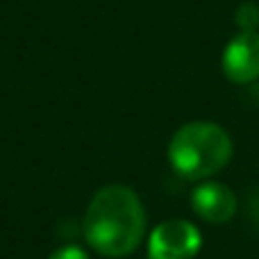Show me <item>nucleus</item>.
Returning a JSON list of instances; mask_svg holds the SVG:
<instances>
[{"mask_svg":"<svg viewBox=\"0 0 259 259\" xmlns=\"http://www.w3.org/2000/svg\"><path fill=\"white\" fill-rule=\"evenodd\" d=\"M223 73L234 84H250L259 77V32H237L221 59Z\"/></svg>","mask_w":259,"mask_h":259,"instance_id":"obj_4","label":"nucleus"},{"mask_svg":"<svg viewBox=\"0 0 259 259\" xmlns=\"http://www.w3.org/2000/svg\"><path fill=\"white\" fill-rule=\"evenodd\" d=\"M146 232V211L132 189L123 184L103 187L89 202L84 237L105 257H125L139 248Z\"/></svg>","mask_w":259,"mask_h":259,"instance_id":"obj_1","label":"nucleus"},{"mask_svg":"<svg viewBox=\"0 0 259 259\" xmlns=\"http://www.w3.org/2000/svg\"><path fill=\"white\" fill-rule=\"evenodd\" d=\"M248 216H250L252 225H255V228L259 230V191H257V193H252L250 205H248Z\"/></svg>","mask_w":259,"mask_h":259,"instance_id":"obj_8","label":"nucleus"},{"mask_svg":"<svg viewBox=\"0 0 259 259\" xmlns=\"http://www.w3.org/2000/svg\"><path fill=\"white\" fill-rule=\"evenodd\" d=\"M232 157V139L209 121L187 123L168 143V161L187 180H207L223 170Z\"/></svg>","mask_w":259,"mask_h":259,"instance_id":"obj_2","label":"nucleus"},{"mask_svg":"<svg viewBox=\"0 0 259 259\" xmlns=\"http://www.w3.org/2000/svg\"><path fill=\"white\" fill-rule=\"evenodd\" d=\"M48 259H89V257L77 246H64V248H59V250H55Z\"/></svg>","mask_w":259,"mask_h":259,"instance_id":"obj_7","label":"nucleus"},{"mask_svg":"<svg viewBox=\"0 0 259 259\" xmlns=\"http://www.w3.org/2000/svg\"><path fill=\"white\" fill-rule=\"evenodd\" d=\"M202 246L200 230L182 219L159 223L148 239L150 259H193Z\"/></svg>","mask_w":259,"mask_h":259,"instance_id":"obj_3","label":"nucleus"},{"mask_svg":"<svg viewBox=\"0 0 259 259\" xmlns=\"http://www.w3.org/2000/svg\"><path fill=\"white\" fill-rule=\"evenodd\" d=\"M234 23H237L239 32H257L259 27V5L252 0H246L237 7L234 12Z\"/></svg>","mask_w":259,"mask_h":259,"instance_id":"obj_6","label":"nucleus"},{"mask_svg":"<svg viewBox=\"0 0 259 259\" xmlns=\"http://www.w3.org/2000/svg\"><path fill=\"white\" fill-rule=\"evenodd\" d=\"M191 207L202 221L221 225L232 221L237 214V196L221 182H205L193 189Z\"/></svg>","mask_w":259,"mask_h":259,"instance_id":"obj_5","label":"nucleus"}]
</instances>
